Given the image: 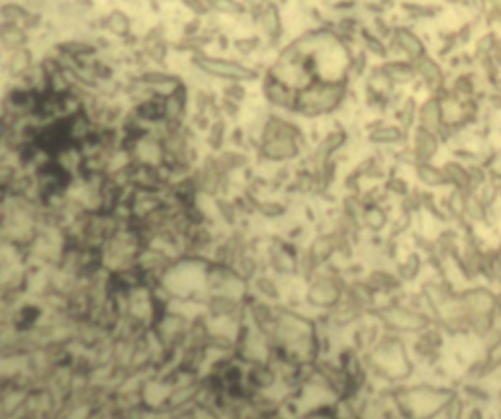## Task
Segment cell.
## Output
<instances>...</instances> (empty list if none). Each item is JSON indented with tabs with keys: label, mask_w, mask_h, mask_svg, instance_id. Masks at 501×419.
Here are the masks:
<instances>
[{
	"label": "cell",
	"mask_w": 501,
	"mask_h": 419,
	"mask_svg": "<svg viewBox=\"0 0 501 419\" xmlns=\"http://www.w3.org/2000/svg\"><path fill=\"white\" fill-rule=\"evenodd\" d=\"M310 300H312V304H320V306L335 304L339 300V288L331 278H321L312 286Z\"/></svg>",
	"instance_id": "cell-1"
},
{
	"label": "cell",
	"mask_w": 501,
	"mask_h": 419,
	"mask_svg": "<svg viewBox=\"0 0 501 419\" xmlns=\"http://www.w3.org/2000/svg\"><path fill=\"white\" fill-rule=\"evenodd\" d=\"M258 288H263L260 290V294H265V296H268V298H278V292H276V286L270 282V280H266V278H260V282H258Z\"/></svg>",
	"instance_id": "cell-2"
}]
</instances>
